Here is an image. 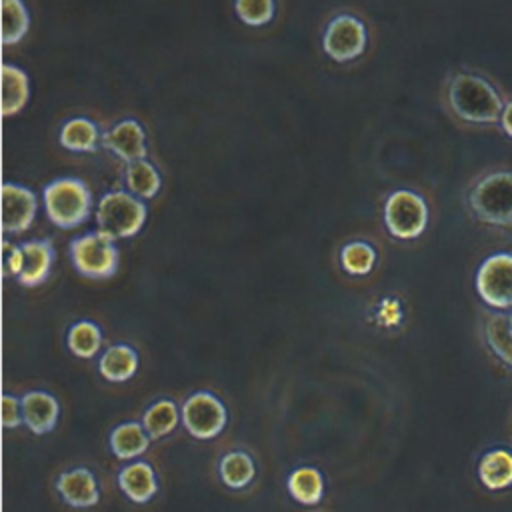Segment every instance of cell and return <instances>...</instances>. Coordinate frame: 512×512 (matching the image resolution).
Wrapping results in <instances>:
<instances>
[{"instance_id":"cell-1","label":"cell","mask_w":512,"mask_h":512,"mask_svg":"<svg viewBox=\"0 0 512 512\" xmlns=\"http://www.w3.org/2000/svg\"><path fill=\"white\" fill-rule=\"evenodd\" d=\"M448 102L458 118L470 124L500 122L504 102L496 86L470 72H460L450 80Z\"/></svg>"},{"instance_id":"cell-2","label":"cell","mask_w":512,"mask_h":512,"mask_svg":"<svg viewBox=\"0 0 512 512\" xmlns=\"http://www.w3.org/2000/svg\"><path fill=\"white\" fill-rule=\"evenodd\" d=\"M468 204L482 224L512 226V172L496 170L482 176L470 188Z\"/></svg>"},{"instance_id":"cell-3","label":"cell","mask_w":512,"mask_h":512,"mask_svg":"<svg viewBox=\"0 0 512 512\" xmlns=\"http://www.w3.org/2000/svg\"><path fill=\"white\" fill-rule=\"evenodd\" d=\"M48 220L64 230L80 226L92 208V194L78 178H58L42 190Z\"/></svg>"},{"instance_id":"cell-4","label":"cell","mask_w":512,"mask_h":512,"mask_svg":"<svg viewBox=\"0 0 512 512\" xmlns=\"http://www.w3.org/2000/svg\"><path fill=\"white\" fill-rule=\"evenodd\" d=\"M144 200L132 192H106L96 206V224L98 232L108 238H130L138 234L146 222Z\"/></svg>"},{"instance_id":"cell-5","label":"cell","mask_w":512,"mask_h":512,"mask_svg":"<svg viewBox=\"0 0 512 512\" xmlns=\"http://www.w3.org/2000/svg\"><path fill=\"white\" fill-rule=\"evenodd\" d=\"M480 300L498 310H512V252H494L486 256L474 276Z\"/></svg>"},{"instance_id":"cell-6","label":"cell","mask_w":512,"mask_h":512,"mask_svg":"<svg viewBox=\"0 0 512 512\" xmlns=\"http://www.w3.org/2000/svg\"><path fill=\"white\" fill-rule=\"evenodd\" d=\"M384 224L398 240H414L428 226L426 200L412 190H394L384 204Z\"/></svg>"},{"instance_id":"cell-7","label":"cell","mask_w":512,"mask_h":512,"mask_svg":"<svg viewBox=\"0 0 512 512\" xmlns=\"http://www.w3.org/2000/svg\"><path fill=\"white\" fill-rule=\"evenodd\" d=\"M70 258L82 276L96 280L112 276L118 268V248L112 238L98 230L74 238L70 244Z\"/></svg>"},{"instance_id":"cell-8","label":"cell","mask_w":512,"mask_h":512,"mask_svg":"<svg viewBox=\"0 0 512 512\" xmlns=\"http://www.w3.org/2000/svg\"><path fill=\"white\" fill-rule=\"evenodd\" d=\"M180 414L186 432L198 440L216 438L228 422V412L222 400L206 390L190 394L184 400Z\"/></svg>"},{"instance_id":"cell-9","label":"cell","mask_w":512,"mask_h":512,"mask_svg":"<svg viewBox=\"0 0 512 512\" xmlns=\"http://www.w3.org/2000/svg\"><path fill=\"white\" fill-rule=\"evenodd\" d=\"M368 42L366 26L352 14H340L332 18L324 30V52L336 62H348L358 58Z\"/></svg>"},{"instance_id":"cell-10","label":"cell","mask_w":512,"mask_h":512,"mask_svg":"<svg viewBox=\"0 0 512 512\" xmlns=\"http://www.w3.org/2000/svg\"><path fill=\"white\" fill-rule=\"evenodd\" d=\"M36 208L38 200L28 188L12 182L2 186V230L6 234L28 230L36 218Z\"/></svg>"},{"instance_id":"cell-11","label":"cell","mask_w":512,"mask_h":512,"mask_svg":"<svg viewBox=\"0 0 512 512\" xmlns=\"http://www.w3.org/2000/svg\"><path fill=\"white\" fill-rule=\"evenodd\" d=\"M102 144L106 150L116 154L126 164L146 158V134L138 120L126 118L114 124L104 136Z\"/></svg>"},{"instance_id":"cell-12","label":"cell","mask_w":512,"mask_h":512,"mask_svg":"<svg viewBox=\"0 0 512 512\" xmlns=\"http://www.w3.org/2000/svg\"><path fill=\"white\" fill-rule=\"evenodd\" d=\"M60 498L72 508H90L100 500V488L92 470L78 466L62 472L56 480Z\"/></svg>"},{"instance_id":"cell-13","label":"cell","mask_w":512,"mask_h":512,"mask_svg":"<svg viewBox=\"0 0 512 512\" xmlns=\"http://www.w3.org/2000/svg\"><path fill=\"white\" fill-rule=\"evenodd\" d=\"M20 400H22V418L30 432L40 436L54 430L60 416V404L50 392L32 390V392H26Z\"/></svg>"},{"instance_id":"cell-14","label":"cell","mask_w":512,"mask_h":512,"mask_svg":"<svg viewBox=\"0 0 512 512\" xmlns=\"http://www.w3.org/2000/svg\"><path fill=\"white\" fill-rule=\"evenodd\" d=\"M22 252V262H20V272L16 280L22 286H38L42 284L52 268L54 262V246L48 240H30L20 244Z\"/></svg>"},{"instance_id":"cell-15","label":"cell","mask_w":512,"mask_h":512,"mask_svg":"<svg viewBox=\"0 0 512 512\" xmlns=\"http://www.w3.org/2000/svg\"><path fill=\"white\" fill-rule=\"evenodd\" d=\"M118 486L128 500L136 504H146L158 492V478L148 462L134 460L122 466V470L118 472Z\"/></svg>"},{"instance_id":"cell-16","label":"cell","mask_w":512,"mask_h":512,"mask_svg":"<svg viewBox=\"0 0 512 512\" xmlns=\"http://www.w3.org/2000/svg\"><path fill=\"white\" fill-rule=\"evenodd\" d=\"M480 484L490 492H502L512 488V450L490 448L486 450L476 466Z\"/></svg>"},{"instance_id":"cell-17","label":"cell","mask_w":512,"mask_h":512,"mask_svg":"<svg viewBox=\"0 0 512 512\" xmlns=\"http://www.w3.org/2000/svg\"><path fill=\"white\" fill-rule=\"evenodd\" d=\"M150 434L142 422H122L110 432V450L120 460H134L150 446Z\"/></svg>"},{"instance_id":"cell-18","label":"cell","mask_w":512,"mask_h":512,"mask_svg":"<svg viewBox=\"0 0 512 512\" xmlns=\"http://www.w3.org/2000/svg\"><path fill=\"white\" fill-rule=\"evenodd\" d=\"M138 370V354L128 344L108 346L98 358V372L108 382H126Z\"/></svg>"},{"instance_id":"cell-19","label":"cell","mask_w":512,"mask_h":512,"mask_svg":"<svg viewBox=\"0 0 512 512\" xmlns=\"http://www.w3.org/2000/svg\"><path fill=\"white\" fill-rule=\"evenodd\" d=\"M30 94V84L28 76L24 70L12 64H2V114L4 116H14L18 114Z\"/></svg>"},{"instance_id":"cell-20","label":"cell","mask_w":512,"mask_h":512,"mask_svg":"<svg viewBox=\"0 0 512 512\" xmlns=\"http://www.w3.org/2000/svg\"><path fill=\"white\" fill-rule=\"evenodd\" d=\"M286 486L290 496L304 506L318 504L324 496V478L320 470L312 466H300L292 470L286 480Z\"/></svg>"},{"instance_id":"cell-21","label":"cell","mask_w":512,"mask_h":512,"mask_svg":"<svg viewBox=\"0 0 512 512\" xmlns=\"http://www.w3.org/2000/svg\"><path fill=\"white\" fill-rule=\"evenodd\" d=\"M218 474H220V480L228 488L240 490V488H246L254 480L256 464L248 452L232 450L220 458Z\"/></svg>"},{"instance_id":"cell-22","label":"cell","mask_w":512,"mask_h":512,"mask_svg":"<svg viewBox=\"0 0 512 512\" xmlns=\"http://www.w3.org/2000/svg\"><path fill=\"white\" fill-rule=\"evenodd\" d=\"M182 420V414L178 410V406L168 400V398H160L156 402H152L144 414H142V424L146 428V432L150 434V438H164L170 432H174V428L178 426V422Z\"/></svg>"},{"instance_id":"cell-23","label":"cell","mask_w":512,"mask_h":512,"mask_svg":"<svg viewBox=\"0 0 512 512\" xmlns=\"http://www.w3.org/2000/svg\"><path fill=\"white\" fill-rule=\"evenodd\" d=\"M58 140L66 150L90 152L96 148V144L100 140V132L92 120L80 116V118H70L68 122H64V126L60 128Z\"/></svg>"},{"instance_id":"cell-24","label":"cell","mask_w":512,"mask_h":512,"mask_svg":"<svg viewBox=\"0 0 512 512\" xmlns=\"http://www.w3.org/2000/svg\"><path fill=\"white\" fill-rule=\"evenodd\" d=\"M124 180H126V186L128 190L142 198V200H148V198H154L162 186V178H160V172L156 170V166L148 160H136V162H130L126 166V172H124Z\"/></svg>"},{"instance_id":"cell-25","label":"cell","mask_w":512,"mask_h":512,"mask_svg":"<svg viewBox=\"0 0 512 512\" xmlns=\"http://www.w3.org/2000/svg\"><path fill=\"white\" fill-rule=\"evenodd\" d=\"M484 338L492 354L512 370V332L504 312L490 314L484 324Z\"/></svg>"},{"instance_id":"cell-26","label":"cell","mask_w":512,"mask_h":512,"mask_svg":"<svg viewBox=\"0 0 512 512\" xmlns=\"http://www.w3.org/2000/svg\"><path fill=\"white\" fill-rule=\"evenodd\" d=\"M66 344L74 356L92 358L102 346V332L94 322L78 320L70 326L66 334Z\"/></svg>"},{"instance_id":"cell-27","label":"cell","mask_w":512,"mask_h":512,"mask_svg":"<svg viewBox=\"0 0 512 512\" xmlns=\"http://www.w3.org/2000/svg\"><path fill=\"white\" fill-rule=\"evenodd\" d=\"M30 16L22 0H2V44L10 46L24 38Z\"/></svg>"},{"instance_id":"cell-28","label":"cell","mask_w":512,"mask_h":512,"mask_svg":"<svg viewBox=\"0 0 512 512\" xmlns=\"http://www.w3.org/2000/svg\"><path fill=\"white\" fill-rule=\"evenodd\" d=\"M376 250L368 242H350L340 252L342 268L352 276H364L374 268Z\"/></svg>"},{"instance_id":"cell-29","label":"cell","mask_w":512,"mask_h":512,"mask_svg":"<svg viewBox=\"0 0 512 512\" xmlns=\"http://www.w3.org/2000/svg\"><path fill=\"white\" fill-rule=\"evenodd\" d=\"M274 0H234L238 18L248 26H264L274 16Z\"/></svg>"},{"instance_id":"cell-30","label":"cell","mask_w":512,"mask_h":512,"mask_svg":"<svg viewBox=\"0 0 512 512\" xmlns=\"http://www.w3.org/2000/svg\"><path fill=\"white\" fill-rule=\"evenodd\" d=\"M24 422L22 418V400L12 396V394H4L2 396V424L4 428H18Z\"/></svg>"},{"instance_id":"cell-31","label":"cell","mask_w":512,"mask_h":512,"mask_svg":"<svg viewBox=\"0 0 512 512\" xmlns=\"http://www.w3.org/2000/svg\"><path fill=\"white\" fill-rule=\"evenodd\" d=\"M2 268H4V274L6 276H18L20 272V262H22V252H20V246H14L10 242H4L2 244Z\"/></svg>"},{"instance_id":"cell-32","label":"cell","mask_w":512,"mask_h":512,"mask_svg":"<svg viewBox=\"0 0 512 512\" xmlns=\"http://www.w3.org/2000/svg\"><path fill=\"white\" fill-rule=\"evenodd\" d=\"M500 126L504 130V134H508L512 138V100H508L504 104V110H502V116H500Z\"/></svg>"},{"instance_id":"cell-33","label":"cell","mask_w":512,"mask_h":512,"mask_svg":"<svg viewBox=\"0 0 512 512\" xmlns=\"http://www.w3.org/2000/svg\"><path fill=\"white\" fill-rule=\"evenodd\" d=\"M508 324H510V332H512V310H510V314H508Z\"/></svg>"}]
</instances>
